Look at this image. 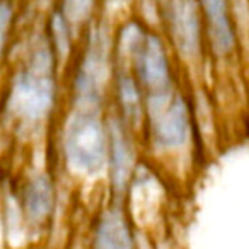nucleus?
Returning <instances> with one entry per match:
<instances>
[{"instance_id":"obj_1","label":"nucleus","mask_w":249,"mask_h":249,"mask_svg":"<svg viewBox=\"0 0 249 249\" xmlns=\"http://www.w3.org/2000/svg\"><path fill=\"white\" fill-rule=\"evenodd\" d=\"M56 67L58 60L48 38L39 36L29 46L9 87L5 107L16 121L38 124L52 116L58 96Z\"/></svg>"},{"instance_id":"obj_2","label":"nucleus","mask_w":249,"mask_h":249,"mask_svg":"<svg viewBox=\"0 0 249 249\" xmlns=\"http://www.w3.org/2000/svg\"><path fill=\"white\" fill-rule=\"evenodd\" d=\"M109 132L103 107L73 104L63 124L62 154L75 176L97 178L107 171Z\"/></svg>"},{"instance_id":"obj_3","label":"nucleus","mask_w":249,"mask_h":249,"mask_svg":"<svg viewBox=\"0 0 249 249\" xmlns=\"http://www.w3.org/2000/svg\"><path fill=\"white\" fill-rule=\"evenodd\" d=\"M143 133L152 150L171 154L183 150L193 135V114L188 97L179 90L145 97Z\"/></svg>"},{"instance_id":"obj_4","label":"nucleus","mask_w":249,"mask_h":249,"mask_svg":"<svg viewBox=\"0 0 249 249\" xmlns=\"http://www.w3.org/2000/svg\"><path fill=\"white\" fill-rule=\"evenodd\" d=\"M114 67L113 38L101 26L89 28L82 55L73 72V104L103 107L106 90L109 86L113 87Z\"/></svg>"},{"instance_id":"obj_5","label":"nucleus","mask_w":249,"mask_h":249,"mask_svg":"<svg viewBox=\"0 0 249 249\" xmlns=\"http://www.w3.org/2000/svg\"><path fill=\"white\" fill-rule=\"evenodd\" d=\"M16 201L33 248H43L41 241L52 229L58 203L56 184L52 174L39 169L28 174L19 188Z\"/></svg>"},{"instance_id":"obj_6","label":"nucleus","mask_w":249,"mask_h":249,"mask_svg":"<svg viewBox=\"0 0 249 249\" xmlns=\"http://www.w3.org/2000/svg\"><path fill=\"white\" fill-rule=\"evenodd\" d=\"M167 38L183 62L196 63L203 56L207 31L198 0H162Z\"/></svg>"},{"instance_id":"obj_7","label":"nucleus","mask_w":249,"mask_h":249,"mask_svg":"<svg viewBox=\"0 0 249 249\" xmlns=\"http://www.w3.org/2000/svg\"><path fill=\"white\" fill-rule=\"evenodd\" d=\"M86 249H139V229L126 205L107 200L94 212L87 227Z\"/></svg>"},{"instance_id":"obj_8","label":"nucleus","mask_w":249,"mask_h":249,"mask_svg":"<svg viewBox=\"0 0 249 249\" xmlns=\"http://www.w3.org/2000/svg\"><path fill=\"white\" fill-rule=\"evenodd\" d=\"M109 152H107V179L109 200L124 203L132 186L133 176L139 169L137 152L133 145V132L120 120L116 113L107 116Z\"/></svg>"},{"instance_id":"obj_9","label":"nucleus","mask_w":249,"mask_h":249,"mask_svg":"<svg viewBox=\"0 0 249 249\" xmlns=\"http://www.w3.org/2000/svg\"><path fill=\"white\" fill-rule=\"evenodd\" d=\"M130 70L135 73L145 97L164 96L176 90V77L169 50L162 36L154 29L149 31Z\"/></svg>"},{"instance_id":"obj_10","label":"nucleus","mask_w":249,"mask_h":249,"mask_svg":"<svg viewBox=\"0 0 249 249\" xmlns=\"http://www.w3.org/2000/svg\"><path fill=\"white\" fill-rule=\"evenodd\" d=\"M207 31V43L215 56L227 58L237 46L231 0H198Z\"/></svg>"},{"instance_id":"obj_11","label":"nucleus","mask_w":249,"mask_h":249,"mask_svg":"<svg viewBox=\"0 0 249 249\" xmlns=\"http://www.w3.org/2000/svg\"><path fill=\"white\" fill-rule=\"evenodd\" d=\"M113 96L118 116L132 132L143 130L145 124V94L135 73L126 67H116L113 79Z\"/></svg>"},{"instance_id":"obj_12","label":"nucleus","mask_w":249,"mask_h":249,"mask_svg":"<svg viewBox=\"0 0 249 249\" xmlns=\"http://www.w3.org/2000/svg\"><path fill=\"white\" fill-rule=\"evenodd\" d=\"M46 38H48L50 45H52L55 56L58 60V65L62 62H65L70 56L73 48V31L70 28V24L67 22V19L62 16V12L58 9H53V12L50 14L48 19V28H46Z\"/></svg>"},{"instance_id":"obj_13","label":"nucleus","mask_w":249,"mask_h":249,"mask_svg":"<svg viewBox=\"0 0 249 249\" xmlns=\"http://www.w3.org/2000/svg\"><path fill=\"white\" fill-rule=\"evenodd\" d=\"M97 2L99 0H60L56 9L67 19L73 35H77L80 29L90 26V22L94 21Z\"/></svg>"},{"instance_id":"obj_14","label":"nucleus","mask_w":249,"mask_h":249,"mask_svg":"<svg viewBox=\"0 0 249 249\" xmlns=\"http://www.w3.org/2000/svg\"><path fill=\"white\" fill-rule=\"evenodd\" d=\"M16 21L14 0H0V56L4 55L9 45Z\"/></svg>"}]
</instances>
